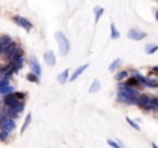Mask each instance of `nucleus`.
Masks as SVG:
<instances>
[{
	"label": "nucleus",
	"mask_w": 158,
	"mask_h": 148,
	"mask_svg": "<svg viewBox=\"0 0 158 148\" xmlns=\"http://www.w3.org/2000/svg\"><path fill=\"white\" fill-rule=\"evenodd\" d=\"M107 143H108V145H111L112 148H122V145L119 144V143H117V141H114V140H108Z\"/></svg>",
	"instance_id": "dca6fc26"
},
{
	"label": "nucleus",
	"mask_w": 158,
	"mask_h": 148,
	"mask_svg": "<svg viewBox=\"0 0 158 148\" xmlns=\"http://www.w3.org/2000/svg\"><path fill=\"white\" fill-rule=\"evenodd\" d=\"M151 147H153V148H158V145L155 144V143H153V144H151Z\"/></svg>",
	"instance_id": "6ab92c4d"
},
{
	"label": "nucleus",
	"mask_w": 158,
	"mask_h": 148,
	"mask_svg": "<svg viewBox=\"0 0 158 148\" xmlns=\"http://www.w3.org/2000/svg\"><path fill=\"white\" fill-rule=\"evenodd\" d=\"M126 122H128V123H129V125H130V126H132V127H133V129H136L137 132H139V130H140V126H139V125L136 123L134 120H132V119H130V118H128V116H126Z\"/></svg>",
	"instance_id": "ddd939ff"
},
{
	"label": "nucleus",
	"mask_w": 158,
	"mask_h": 148,
	"mask_svg": "<svg viewBox=\"0 0 158 148\" xmlns=\"http://www.w3.org/2000/svg\"><path fill=\"white\" fill-rule=\"evenodd\" d=\"M150 101H151V97L148 94H140L136 100V104L139 107H142L143 109L146 111H151V105H150Z\"/></svg>",
	"instance_id": "7ed1b4c3"
},
{
	"label": "nucleus",
	"mask_w": 158,
	"mask_h": 148,
	"mask_svg": "<svg viewBox=\"0 0 158 148\" xmlns=\"http://www.w3.org/2000/svg\"><path fill=\"white\" fill-rule=\"evenodd\" d=\"M121 64H122V60H121V58H117L115 61H112V62H111V65H109V71H111V72H114V71H115V69H117Z\"/></svg>",
	"instance_id": "6e6552de"
},
{
	"label": "nucleus",
	"mask_w": 158,
	"mask_h": 148,
	"mask_svg": "<svg viewBox=\"0 0 158 148\" xmlns=\"http://www.w3.org/2000/svg\"><path fill=\"white\" fill-rule=\"evenodd\" d=\"M103 12H104V10H103V8H96V21L100 20V17H101Z\"/></svg>",
	"instance_id": "f3484780"
},
{
	"label": "nucleus",
	"mask_w": 158,
	"mask_h": 148,
	"mask_svg": "<svg viewBox=\"0 0 158 148\" xmlns=\"http://www.w3.org/2000/svg\"><path fill=\"white\" fill-rule=\"evenodd\" d=\"M51 58H53V53L49 51L47 54H46V62H47L49 65H54V64H56V60H51Z\"/></svg>",
	"instance_id": "f8f14e48"
},
{
	"label": "nucleus",
	"mask_w": 158,
	"mask_h": 148,
	"mask_svg": "<svg viewBox=\"0 0 158 148\" xmlns=\"http://www.w3.org/2000/svg\"><path fill=\"white\" fill-rule=\"evenodd\" d=\"M128 78V72L126 71H121V72L117 75V80H123Z\"/></svg>",
	"instance_id": "4468645a"
},
{
	"label": "nucleus",
	"mask_w": 158,
	"mask_h": 148,
	"mask_svg": "<svg viewBox=\"0 0 158 148\" xmlns=\"http://www.w3.org/2000/svg\"><path fill=\"white\" fill-rule=\"evenodd\" d=\"M150 105H151V111L158 112V97H151Z\"/></svg>",
	"instance_id": "1a4fd4ad"
},
{
	"label": "nucleus",
	"mask_w": 158,
	"mask_h": 148,
	"mask_svg": "<svg viewBox=\"0 0 158 148\" xmlns=\"http://www.w3.org/2000/svg\"><path fill=\"white\" fill-rule=\"evenodd\" d=\"M155 20L158 21V10H157V11H155Z\"/></svg>",
	"instance_id": "aec40b11"
},
{
	"label": "nucleus",
	"mask_w": 158,
	"mask_h": 148,
	"mask_svg": "<svg viewBox=\"0 0 158 148\" xmlns=\"http://www.w3.org/2000/svg\"><path fill=\"white\" fill-rule=\"evenodd\" d=\"M56 39H57V42L60 43L61 56H65V54L69 51V43H68V40H67V37H65L61 32H57L56 33Z\"/></svg>",
	"instance_id": "f03ea898"
},
{
	"label": "nucleus",
	"mask_w": 158,
	"mask_h": 148,
	"mask_svg": "<svg viewBox=\"0 0 158 148\" xmlns=\"http://www.w3.org/2000/svg\"><path fill=\"white\" fill-rule=\"evenodd\" d=\"M144 51H146V54H154L155 51H158V44H147L146 47H144Z\"/></svg>",
	"instance_id": "39448f33"
},
{
	"label": "nucleus",
	"mask_w": 158,
	"mask_h": 148,
	"mask_svg": "<svg viewBox=\"0 0 158 148\" xmlns=\"http://www.w3.org/2000/svg\"><path fill=\"white\" fill-rule=\"evenodd\" d=\"M67 76H68V71H64V72H62L60 76H58V80H60V83H61V84H62L65 80H67Z\"/></svg>",
	"instance_id": "2eb2a0df"
},
{
	"label": "nucleus",
	"mask_w": 158,
	"mask_h": 148,
	"mask_svg": "<svg viewBox=\"0 0 158 148\" xmlns=\"http://www.w3.org/2000/svg\"><path fill=\"white\" fill-rule=\"evenodd\" d=\"M98 90H100V82H98L97 79H94L93 83H92V86H90V89H89V92L90 93H96V92H98Z\"/></svg>",
	"instance_id": "423d86ee"
},
{
	"label": "nucleus",
	"mask_w": 158,
	"mask_h": 148,
	"mask_svg": "<svg viewBox=\"0 0 158 148\" xmlns=\"http://www.w3.org/2000/svg\"><path fill=\"white\" fill-rule=\"evenodd\" d=\"M111 37H112V39H118V37H119V32L117 31V28H115L114 24H111Z\"/></svg>",
	"instance_id": "9b49d317"
},
{
	"label": "nucleus",
	"mask_w": 158,
	"mask_h": 148,
	"mask_svg": "<svg viewBox=\"0 0 158 148\" xmlns=\"http://www.w3.org/2000/svg\"><path fill=\"white\" fill-rule=\"evenodd\" d=\"M87 67H89V65H82L81 68H78V71H75V73H73V75H72V78H71V80H75V79H76L78 76L81 75V73L83 72V71H85V69L87 68Z\"/></svg>",
	"instance_id": "9d476101"
},
{
	"label": "nucleus",
	"mask_w": 158,
	"mask_h": 148,
	"mask_svg": "<svg viewBox=\"0 0 158 148\" xmlns=\"http://www.w3.org/2000/svg\"><path fill=\"white\" fill-rule=\"evenodd\" d=\"M137 92L134 90V87H130L128 84H122L121 90L118 93V98L123 103H128V104H136V100H137Z\"/></svg>",
	"instance_id": "f257e3e1"
},
{
	"label": "nucleus",
	"mask_w": 158,
	"mask_h": 148,
	"mask_svg": "<svg viewBox=\"0 0 158 148\" xmlns=\"http://www.w3.org/2000/svg\"><path fill=\"white\" fill-rule=\"evenodd\" d=\"M128 86H130V87H137V86H140V82H139L136 78H130V79L126 80V83Z\"/></svg>",
	"instance_id": "0eeeda50"
},
{
	"label": "nucleus",
	"mask_w": 158,
	"mask_h": 148,
	"mask_svg": "<svg viewBox=\"0 0 158 148\" xmlns=\"http://www.w3.org/2000/svg\"><path fill=\"white\" fill-rule=\"evenodd\" d=\"M151 72L155 73V75H158V67H154V68L151 69Z\"/></svg>",
	"instance_id": "a211bd4d"
},
{
	"label": "nucleus",
	"mask_w": 158,
	"mask_h": 148,
	"mask_svg": "<svg viewBox=\"0 0 158 148\" xmlns=\"http://www.w3.org/2000/svg\"><path fill=\"white\" fill-rule=\"evenodd\" d=\"M146 36H147V33L144 32V31H142V29H137V28L130 29L129 32H128V37H129L130 40H143Z\"/></svg>",
	"instance_id": "20e7f679"
}]
</instances>
